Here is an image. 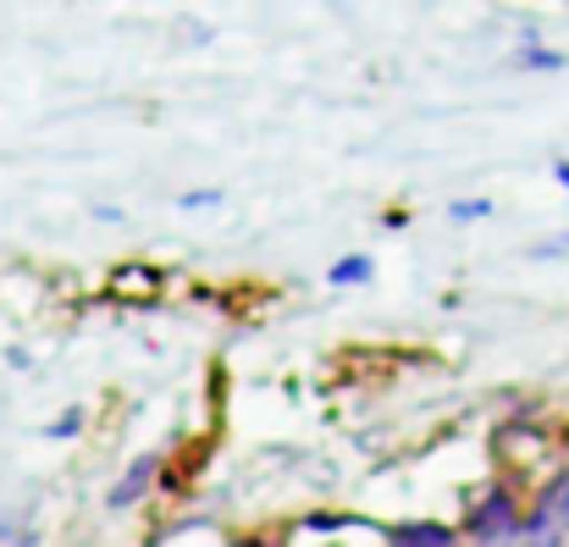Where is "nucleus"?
<instances>
[{
  "label": "nucleus",
  "instance_id": "1",
  "mask_svg": "<svg viewBox=\"0 0 569 547\" xmlns=\"http://www.w3.org/2000/svg\"><path fill=\"white\" fill-rule=\"evenodd\" d=\"M465 531L481 547H520L526 537V515H520V498L509 487H492L487 498H476V509L465 515Z\"/></svg>",
  "mask_w": 569,
  "mask_h": 547
},
{
  "label": "nucleus",
  "instance_id": "2",
  "mask_svg": "<svg viewBox=\"0 0 569 547\" xmlns=\"http://www.w3.org/2000/svg\"><path fill=\"white\" fill-rule=\"evenodd\" d=\"M387 547H459V531L437 520H398L387 526Z\"/></svg>",
  "mask_w": 569,
  "mask_h": 547
},
{
  "label": "nucleus",
  "instance_id": "3",
  "mask_svg": "<svg viewBox=\"0 0 569 547\" xmlns=\"http://www.w3.org/2000/svg\"><path fill=\"white\" fill-rule=\"evenodd\" d=\"M156 465H161L156 454L133 459V470H128V476H122V481H117V487L106 493V509H133V504H139L144 493H150V481H156Z\"/></svg>",
  "mask_w": 569,
  "mask_h": 547
},
{
  "label": "nucleus",
  "instance_id": "4",
  "mask_svg": "<svg viewBox=\"0 0 569 547\" xmlns=\"http://www.w3.org/2000/svg\"><path fill=\"white\" fill-rule=\"evenodd\" d=\"M531 515L553 520V526L569 537V465L553 476V481H548V487H542V498H537V509H531Z\"/></svg>",
  "mask_w": 569,
  "mask_h": 547
},
{
  "label": "nucleus",
  "instance_id": "5",
  "mask_svg": "<svg viewBox=\"0 0 569 547\" xmlns=\"http://www.w3.org/2000/svg\"><path fill=\"white\" fill-rule=\"evenodd\" d=\"M371 277H377V260H371V255H343V260H332V271H327L332 288H366Z\"/></svg>",
  "mask_w": 569,
  "mask_h": 547
},
{
  "label": "nucleus",
  "instance_id": "6",
  "mask_svg": "<svg viewBox=\"0 0 569 547\" xmlns=\"http://www.w3.org/2000/svg\"><path fill=\"white\" fill-rule=\"evenodd\" d=\"M526 72H565V50H548V44H520V56H515Z\"/></svg>",
  "mask_w": 569,
  "mask_h": 547
},
{
  "label": "nucleus",
  "instance_id": "7",
  "mask_svg": "<svg viewBox=\"0 0 569 547\" xmlns=\"http://www.w3.org/2000/svg\"><path fill=\"white\" fill-rule=\"evenodd\" d=\"M569 537L553 526V520H542V515H526V537H520V547H565Z\"/></svg>",
  "mask_w": 569,
  "mask_h": 547
},
{
  "label": "nucleus",
  "instance_id": "8",
  "mask_svg": "<svg viewBox=\"0 0 569 547\" xmlns=\"http://www.w3.org/2000/svg\"><path fill=\"white\" fill-rule=\"evenodd\" d=\"M448 216H453V221H481V216H492V199H465V205H453Z\"/></svg>",
  "mask_w": 569,
  "mask_h": 547
},
{
  "label": "nucleus",
  "instance_id": "9",
  "mask_svg": "<svg viewBox=\"0 0 569 547\" xmlns=\"http://www.w3.org/2000/svg\"><path fill=\"white\" fill-rule=\"evenodd\" d=\"M531 260H569V232L548 238V243H537V249H531Z\"/></svg>",
  "mask_w": 569,
  "mask_h": 547
},
{
  "label": "nucleus",
  "instance_id": "10",
  "mask_svg": "<svg viewBox=\"0 0 569 547\" xmlns=\"http://www.w3.org/2000/svg\"><path fill=\"white\" fill-rule=\"evenodd\" d=\"M216 199H221L216 188H193V193H183L178 205H183V210H204V205H216Z\"/></svg>",
  "mask_w": 569,
  "mask_h": 547
},
{
  "label": "nucleus",
  "instance_id": "11",
  "mask_svg": "<svg viewBox=\"0 0 569 547\" xmlns=\"http://www.w3.org/2000/svg\"><path fill=\"white\" fill-rule=\"evenodd\" d=\"M78 426H83V415H78V409H67V415H61V420L50 426V437H72Z\"/></svg>",
  "mask_w": 569,
  "mask_h": 547
},
{
  "label": "nucleus",
  "instance_id": "12",
  "mask_svg": "<svg viewBox=\"0 0 569 547\" xmlns=\"http://www.w3.org/2000/svg\"><path fill=\"white\" fill-rule=\"evenodd\" d=\"M553 178H559V182L569 188V161H553Z\"/></svg>",
  "mask_w": 569,
  "mask_h": 547
}]
</instances>
